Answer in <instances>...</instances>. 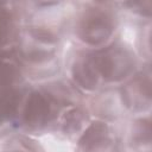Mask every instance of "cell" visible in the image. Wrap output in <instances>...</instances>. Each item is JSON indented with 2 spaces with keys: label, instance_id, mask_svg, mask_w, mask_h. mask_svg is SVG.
Listing matches in <instances>:
<instances>
[{
  "label": "cell",
  "instance_id": "obj_1",
  "mask_svg": "<svg viewBox=\"0 0 152 152\" xmlns=\"http://www.w3.org/2000/svg\"><path fill=\"white\" fill-rule=\"evenodd\" d=\"M39 141L44 152H74V145L62 135L48 133L42 135Z\"/></svg>",
  "mask_w": 152,
  "mask_h": 152
},
{
  "label": "cell",
  "instance_id": "obj_2",
  "mask_svg": "<svg viewBox=\"0 0 152 152\" xmlns=\"http://www.w3.org/2000/svg\"><path fill=\"white\" fill-rule=\"evenodd\" d=\"M57 72V63L56 62H49L44 65H40L38 68H33L30 71V78H33L34 81H42L52 77Z\"/></svg>",
  "mask_w": 152,
  "mask_h": 152
},
{
  "label": "cell",
  "instance_id": "obj_3",
  "mask_svg": "<svg viewBox=\"0 0 152 152\" xmlns=\"http://www.w3.org/2000/svg\"><path fill=\"white\" fill-rule=\"evenodd\" d=\"M121 37L124 39V42L128 45H135L137 42H138V32L134 27L132 26H125L122 28V33H121Z\"/></svg>",
  "mask_w": 152,
  "mask_h": 152
}]
</instances>
